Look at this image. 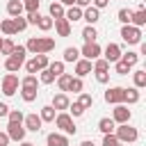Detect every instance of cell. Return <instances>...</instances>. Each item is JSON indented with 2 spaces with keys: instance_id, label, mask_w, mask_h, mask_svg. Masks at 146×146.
I'll list each match as a JSON object with an SVG mask.
<instances>
[{
  "instance_id": "cell-1",
  "label": "cell",
  "mask_w": 146,
  "mask_h": 146,
  "mask_svg": "<svg viewBox=\"0 0 146 146\" xmlns=\"http://www.w3.org/2000/svg\"><path fill=\"white\" fill-rule=\"evenodd\" d=\"M25 50L30 55H48L55 50V39L52 36H30L25 43Z\"/></svg>"
},
{
  "instance_id": "cell-2",
  "label": "cell",
  "mask_w": 146,
  "mask_h": 146,
  "mask_svg": "<svg viewBox=\"0 0 146 146\" xmlns=\"http://www.w3.org/2000/svg\"><path fill=\"white\" fill-rule=\"evenodd\" d=\"M114 137H116L121 144H135V141L139 139V130L132 128L130 123H121V125L114 128Z\"/></svg>"
},
{
  "instance_id": "cell-3",
  "label": "cell",
  "mask_w": 146,
  "mask_h": 146,
  "mask_svg": "<svg viewBox=\"0 0 146 146\" xmlns=\"http://www.w3.org/2000/svg\"><path fill=\"white\" fill-rule=\"evenodd\" d=\"M57 128H59V132L62 135H75L78 132V128H75V121H73V116L68 114V112H57V116H55V121H52Z\"/></svg>"
},
{
  "instance_id": "cell-4",
  "label": "cell",
  "mask_w": 146,
  "mask_h": 146,
  "mask_svg": "<svg viewBox=\"0 0 146 146\" xmlns=\"http://www.w3.org/2000/svg\"><path fill=\"white\" fill-rule=\"evenodd\" d=\"M18 89H21V80H18V75H16V73H7V75L2 78V82H0V91L9 98V96H14Z\"/></svg>"
},
{
  "instance_id": "cell-5",
  "label": "cell",
  "mask_w": 146,
  "mask_h": 146,
  "mask_svg": "<svg viewBox=\"0 0 146 146\" xmlns=\"http://www.w3.org/2000/svg\"><path fill=\"white\" fill-rule=\"evenodd\" d=\"M121 39H123L128 46L141 43V30L135 27V25H123V27H121Z\"/></svg>"
},
{
  "instance_id": "cell-6",
  "label": "cell",
  "mask_w": 146,
  "mask_h": 146,
  "mask_svg": "<svg viewBox=\"0 0 146 146\" xmlns=\"http://www.w3.org/2000/svg\"><path fill=\"white\" fill-rule=\"evenodd\" d=\"M116 125H121V123H130V119H132V112L128 110V105H114V110H112V116H110Z\"/></svg>"
},
{
  "instance_id": "cell-7",
  "label": "cell",
  "mask_w": 146,
  "mask_h": 146,
  "mask_svg": "<svg viewBox=\"0 0 146 146\" xmlns=\"http://www.w3.org/2000/svg\"><path fill=\"white\" fill-rule=\"evenodd\" d=\"M80 55H82V59L94 62V59H98V57L103 55V48L98 46V41H91V43H84V46L80 48Z\"/></svg>"
},
{
  "instance_id": "cell-8",
  "label": "cell",
  "mask_w": 146,
  "mask_h": 146,
  "mask_svg": "<svg viewBox=\"0 0 146 146\" xmlns=\"http://www.w3.org/2000/svg\"><path fill=\"white\" fill-rule=\"evenodd\" d=\"M7 137L11 139V141H25V135H27V130L23 128V123H7Z\"/></svg>"
},
{
  "instance_id": "cell-9",
  "label": "cell",
  "mask_w": 146,
  "mask_h": 146,
  "mask_svg": "<svg viewBox=\"0 0 146 146\" xmlns=\"http://www.w3.org/2000/svg\"><path fill=\"white\" fill-rule=\"evenodd\" d=\"M121 46L119 43H107L105 46V50H103V59L105 62H110V64H114V62H119L121 59Z\"/></svg>"
},
{
  "instance_id": "cell-10",
  "label": "cell",
  "mask_w": 146,
  "mask_h": 146,
  "mask_svg": "<svg viewBox=\"0 0 146 146\" xmlns=\"http://www.w3.org/2000/svg\"><path fill=\"white\" fill-rule=\"evenodd\" d=\"M123 89L125 87H110L105 91V103H110V105H123Z\"/></svg>"
},
{
  "instance_id": "cell-11",
  "label": "cell",
  "mask_w": 146,
  "mask_h": 146,
  "mask_svg": "<svg viewBox=\"0 0 146 146\" xmlns=\"http://www.w3.org/2000/svg\"><path fill=\"white\" fill-rule=\"evenodd\" d=\"M41 125H43V121H41V116H39L36 112L25 114V119H23V128H25V130H30V132H39Z\"/></svg>"
},
{
  "instance_id": "cell-12",
  "label": "cell",
  "mask_w": 146,
  "mask_h": 146,
  "mask_svg": "<svg viewBox=\"0 0 146 146\" xmlns=\"http://www.w3.org/2000/svg\"><path fill=\"white\" fill-rule=\"evenodd\" d=\"M50 105H52V110H55V112H66V110H68V105H71V98H68L64 91H59V94H55V96H52V103H50Z\"/></svg>"
},
{
  "instance_id": "cell-13",
  "label": "cell",
  "mask_w": 146,
  "mask_h": 146,
  "mask_svg": "<svg viewBox=\"0 0 146 146\" xmlns=\"http://www.w3.org/2000/svg\"><path fill=\"white\" fill-rule=\"evenodd\" d=\"M73 73H75V78H84V75H89V73H91V62L80 57V59L73 64Z\"/></svg>"
},
{
  "instance_id": "cell-14",
  "label": "cell",
  "mask_w": 146,
  "mask_h": 146,
  "mask_svg": "<svg viewBox=\"0 0 146 146\" xmlns=\"http://www.w3.org/2000/svg\"><path fill=\"white\" fill-rule=\"evenodd\" d=\"M82 21H87V25H96L98 21H100V11L96 9V7H84L82 9Z\"/></svg>"
},
{
  "instance_id": "cell-15",
  "label": "cell",
  "mask_w": 146,
  "mask_h": 146,
  "mask_svg": "<svg viewBox=\"0 0 146 146\" xmlns=\"http://www.w3.org/2000/svg\"><path fill=\"white\" fill-rule=\"evenodd\" d=\"M52 27H55V32H57V36H68L71 34V23L66 21V18H57V21H52Z\"/></svg>"
},
{
  "instance_id": "cell-16",
  "label": "cell",
  "mask_w": 146,
  "mask_h": 146,
  "mask_svg": "<svg viewBox=\"0 0 146 146\" xmlns=\"http://www.w3.org/2000/svg\"><path fill=\"white\" fill-rule=\"evenodd\" d=\"M46 144L48 146H68V137L62 135V132H50L46 137Z\"/></svg>"
},
{
  "instance_id": "cell-17",
  "label": "cell",
  "mask_w": 146,
  "mask_h": 146,
  "mask_svg": "<svg viewBox=\"0 0 146 146\" xmlns=\"http://www.w3.org/2000/svg\"><path fill=\"white\" fill-rule=\"evenodd\" d=\"M139 89H135V87H128V89H123V105H135V103H139Z\"/></svg>"
},
{
  "instance_id": "cell-18",
  "label": "cell",
  "mask_w": 146,
  "mask_h": 146,
  "mask_svg": "<svg viewBox=\"0 0 146 146\" xmlns=\"http://www.w3.org/2000/svg\"><path fill=\"white\" fill-rule=\"evenodd\" d=\"M130 25H135V27H139V30L146 25V9H144V7H139V9L132 11V21H130Z\"/></svg>"
},
{
  "instance_id": "cell-19",
  "label": "cell",
  "mask_w": 146,
  "mask_h": 146,
  "mask_svg": "<svg viewBox=\"0 0 146 146\" xmlns=\"http://www.w3.org/2000/svg\"><path fill=\"white\" fill-rule=\"evenodd\" d=\"M23 2L21 0H9L7 2V14L11 16V18H16V16H23Z\"/></svg>"
},
{
  "instance_id": "cell-20",
  "label": "cell",
  "mask_w": 146,
  "mask_h": 146,
  "mask_svg": "<svg viewBox=\"0 0 146 146\" xmlns=\"http://www.w3.org/2000/svg\"><path fill=\"white\" fill-rule=\"evenodd\" d=\"M23 64H25L23 59H16V57H11V55L5 59V68H7L9 73H18V71L23 68Z\"/></svg>"
},
{
  "instance_id": "cell-21",
  "label": "cell",
  "mask_w": 146,
  "mask_h": 146,
  "mask_svg": "<svg viewBox=\"0 0 146 146\" xmlns=\"http://www.w3.org/2000/svg\"><path fill=\"white\" fill-rule=\"evenodd\" d=\"M132 87H135V89H144V87H146V71H144V68H137V71L132 73Z\"/></svg>"
},
{
  "instance_id": "cell-22",
  "label": "cell",
  "mask_w": 146,
  "mask_h": 146,
  "mask_svg": "<svg viewBox=\"0 0 146 146\" xmlns=\"http://www.w3.org/2000/svg\"><path fill=\"white\" fill-rule=\"evenodd\" d=\"M39 116H41V121H43V123H52V121H55V116H57V112L52 110V105H43V107L39 110Z\"/></svg>"
},
{
  "instance_id": "cell-23",
  "label": "cell",
  "mask_w": 146,
  "mask_h": 146,
  "mask_svg": "<svg viewBox=\"0 0 146 146\" xmlns=\"http://www.w3.org/2000/svg\"><path fill=\"white\" fill-rule=\"evenodd\" d=\"M114 128H116V123H114L110 116H103V119L98 121V130H100L103 135H112V132H114Z\"/></svg>"
},
{
  "instance_id": "cell-24",
  "label": "cell",
  "mask_w": 146,
  "mask_h": 146,
  "mask_svg": "<svg viewBox=\"0 0 146 146\" xmlns=\"http://www.w3.org/2000/svg\"><path fill=\"white\" fill-rule=\"evenodd\" d=\"M64 11H66V7H62L59 2H50V7H48V16H50L52 21L64 18Z\"/></svg>"
},
{
  "instance_id": "cell-25",
  "label": "cell",
  "mask_w": 146,
  "mask_h": 146,
  "mask_svg": "<svg viewBox=\"0 0 146 146\" xmlns=\"http://www.w3.org/2000/svg\"><path fill=\"white\" fill-rule=\"evenodd\" d=\"M64 18H66L68 23H75V21H82V9L73 5V7H68V9L64 11Z\"/></svg>"
},
{
  "instance_id": "cell-26",
  "label": "cell",
  "mask_w": 146,
  "mask_h": 146,
  "mask_svg": "<svg viewBox=\"0 0 146 146\" xmlns=\"http://www.w3.org/2000/svg\"><path fill=\"white\" fill-rule=\"evenodd\" d=\"M82 39H84V43H91V41H96V39H98L96 25H84V27H82Z\"/></svg>"
},
{
  "instance_id": "cell-27",
  "label": "cell",
  "mask_w": 146,
  "mask_h": 146,
  "mask_svg": "<svg viewBox=\"0 0 146 146\" xmlns=\"http://www.w3.org/2000/svg\"><path fill=\"white\" fill-rule=\"evenodd\" d=\"M78 59H80V50H78L75 46H68V48L64 50V57H62V62H64V64H66V62H73V64H75Z\"/></svg>"
},
{
  "instance_id": "cell-28",
  "label": "cell",
  "mask_w": 146,
  "mask_h": 146,
  "mask_svg": "<svg viewBox=\"0 0 146 146\" xmlns=\"http://www.w3.org/2000/svg\"><path fill=\"white\" fill-rule=\"evenodd\" d=\"M66 91H73V94H82V91H84V82H82V78H75V75H71V82H68Z\"/></svg>"
},
{
  "instance_id": "cell-29",
  "label": "cell",
  "mask_w": 146,
  "mask_h": 146,
  "mask_svg": "<svg viewBox=\"0 0 146 146\" xmlns=\"http://www.w3.org/2000/svg\"><path fill=\"white\" fill-rule=\"evenodd\" d=\"M39 96V89H32V87H21V98L25 103H34Z\"/></svg>"
},
{
  "instance_id": "cell-30",
  "label": "cell",
  "mask_w": 146,
  "mask_h": 146,
  "mask_svg": "<svg viewBox=\"0 0 146 146\" xmlns=\"http://www.w3.org/2000/svg\"><path fill=\"white\" fill-rule=\"evenodd\" d=\"M0 32H2L5 36H14V34H16V30H14V21H11V18L0 21Z\"/></svg>"
},
{
  "instance_id": "cell-31",
  "label": "cell",
  "mask_w": 146,
  "mask_h": 146,
  "mask_svg": "<svg viewBox=\"0 0 146 146\" xmlns=\"http://www.w3.org/2000/svg\"><path fill=\"white\" fill-rule=\"evenodd\" d=\"M132 11L135 9H128V7H121L119 9V14H116V18L123 23V25H130V21H132Z\"/></svg>"
},
{
  "instance_id": "cell-32",
  "label": "cell",
  "mask_w": 146,
  "mask_h": 146,
  "mask_svg": "<svg viewBox=\"0 0 146 146\" xmlns=\"http://www.w3.org/2000/svg\"><path fill=\"white\" fill-rule=\"evenodd\" d=\"M121 59L128 64V66H137V62H139V52H135V50H128V52H121Z\"/></svg>"
},
{
  "instance_id": "cell-33",
  "label": "cell",
  "mask_w": 146,
  "mask_h": 146,
  "mask_svg": "<svg viewBox=\"0 0 146 146\" xmlns=\"http://www.w3.org/2000/svg\"><path fill=\"white\" fill-rule=\"evenodd\" d=\"M91 71H100V73H110V62H105L103 57L91 62Z\"/></svg>"
},
{
  "instance_id": "cell-34",
  "label": "cell",
  "mask_w": 146,
  "mask_h": 146,
  "mask_svg": "<svg viewBox=\"0 0 146 146\" xmlns=\"http://www.w3.org/2000/svg\"><path fill=\"white\" fill-rule=\"evenodd\" d=\"M48 71H50L55 78H57V75H62V73H66V71H64V62H62V59L50 62V64H48Z\"/></svg>"
},
{
  "instance_id": "cell-35",
  "label": "cell",
  "mask_w": 146,
  "mask_h": 146,
  "mask_svg": "<svg viewBox=\"0 0 146 146\" xmlns=\"http://www.w3.org/2000/svg\"><path fill=\"white\" fill-rule=\"evenodd\" d=\"M36 78H39V84H52V82L57 80V78H55V75H52V73H50L48 68L39 71V75H36Z\"/></svg>"
},
{
  "instance_id": "cell-36",
  "label": "cell",
  "mask_w": 146,
  "mask_h": 146,
  "mask_svg": "<svg viewBox=\"0 0 146 146\" xmlns=\"http://www.w3.org/2000/svg\"><path fill=\"white\" fill-rule=\"evenodd\" d=\"M78 103L82 105V110H89V107L94 105V96L87 94V91H82V94H78Z\"/></svg>"
},
{
  "instance_id": "cell-37",
  "label": "cell",
  "mask_w": 146,
  "mask_h": 146,
  "mask_svg": "<svg viewBox=\"0 0 146 146\" xmlns=\"http://www.w3.org/2000/svg\"><path fill=\"white\" fill-rule=\"evenodd\" d=\"M21 87H32V89H39V78L36 75H25L23 80H21Z\"/></svg>"
},
{
  "instance_id": "cell-38",
  "label": "cell",
  "mask_w": 146,
  "mask_h": 146,
  "mask_svg": "<svg viewBox=\"0 0 146 146\" xmlns=\"http://www.w3.org/2000/svg\"><path fill=\"white\" fill-rule=\"evenodd\" d=\"M114 71H116L119 75H128V73L132 71V66H128L123 59H119V62H114Z\"/></svg>"
},
{
  "instance_id": "cell-39",
  "label": "cell",
  "mask_w": 146,
  "mask_h": 146,
  "mask_svg": "<svg viewBox=\"0 0 146 146\" xmlns=\"http://www.w3.org/2000/svg\"><path fill=\"white\" fill-rule=\"evenodd\" d=\"M68 82H71V73H62V75H57V87H59V91H64V94H66Z\"/></svg>"
},
{
  "instance_id": "cell-40",
  "label": "cell",
  "mask_w": 146,
  "mask_h": 146,
  "mask_svg": "<svg viewBox=\"0 0 146 146\" xmlns=\"http://www.w3.org/2000/svg\"><path fill=\"white\" fill-rule=\"evenodd\" d=\"M68 114H71L73 119H78V116H82V114H84V110H82V105H80L78 100H73V103L68 105Z\"/></svg>"
},
{
  "instance_id": "cell-41",
  "label": "cell",
  "mask_w": 146,
  "mask_h": 146,
  "mask_svg": "<svg viewBox=\"0 0 146 146\" xmlns=\"http://www.w3.org/2000/svg\"><path fill=\"white\" fill-rule=\"evenodd\" d=\"M7 119H9V123H23V119H25V114H23L21 110H9V114H7Z\"/></svg>"
},
{
  "instance_id": "cell-42",
  "label": "cell",
  "mask_w": 146,
  "mask_h": 146,
  "mask_svg": "<svg viewBox=\"0 0 146 146\" xmlns=\"http://www.w3.org/2000/svg\"><path fill=\"white\" fill-rule=\"evenodd\" d=\"M11 21H14V30H16V34L23 32V30H27V21H25V16H16V18H11Z\"/></svg>"
},
{
  "instance_id": "cell-43",
  "label": "cell",
  "mask_w": 146,
  "mask_h": 146,
  "mask_svg": "<svg viewBox=\"0 0 146 146\" xmlns=\"http://www.w3.org/2000/svg\"><path fill=\"white\" fill-rule=\"evenodd\" d=\"M36 27H39L41 32H48V30L52 27V18H50V16H41L39 23H36Z\"/></svg>"
},
{
  "instance_id": "cell-44",
  "label": "cell",
  "mask_w": 146,
  "mask_h": 146,
  "mask_svg": "<svg viewBox=\"0 0 146 146\" xmlns=\"http://www.w3.org/2000/svg\"><path fill=\"white\" fill-rule=\"evenodd\" d=\"M14 46H16V43H14L11 39H2V46H0V55H7V57H9V55H11V50H14Z\"/></svg>"
},
{
  "instance_id": "cell-45",
  "label": "cell",
  "mask_w": 146,
  "mask_h": 146,
  "mask_svg": "<svg viewBox=\"0 0 146 146\" xmlns=\"http://www.w3.org/2000/svg\"><path fill=\"white\" fill-rule=\"evenodd\" d=\"M39 5H41V0H23V9H25L27 14L39 11Z\"/></svg>"
},
{
  "instance_id": "cell-46",
  "label": "cell",
  "mask_w": 146,
  "mask_h": 146,
  "mask_svg": "<svg viewBox=\"0 0 146 146\" xmlns=\"http://www.w3.org/2000/svg\"><path fill=\"white\" fill-rule=\"evenodd\" d=\"M25 55H27L25 46H14V50H11V57H16V59H23V62H25Z\"/></svg>"
},
{
  "instance_id": "cell-47",
  "label": "cell",
  "mask_w": 146,
  "mask_h": 146,
  "mask_svg": "<svg viewBox=\"0 0 146 146\" xmlns=\"http://www.w3.org/2000/svg\"><path fill=\"white\" fill-rule=\"evenodd\" d=\"M103 146H121V141L114 137V132L112 135H103Z\"/></svg>"
},
{
  "instance_id": "cell-48",
  "label": "cell",
  "mask_w": 146,
  "mask_h": 146,
  "mask_svg": "<svg viewBox=\"0 0 146 146\" xmlns=\"http://www.w3.org/2000/svg\"><path fill=\"white\" fill-rule=\"evenodd\" d=\"M94 75H96V82H100V84H107L110 82V73H100V71H91Z\"/></svg>"
},
{
  "instance_id": "cell-49",
  "label": "cell",
  "mask_w": 146,
  "mask_h": 146,
  "mask_svg": "<svg viewBox=\"0 0 146 146\" xmlns=\"http://www.w3.org/2000/svg\"><path fill=\"white\" fill-rule=\"evenodd\" d=\"M39 18H41V14H39V11H32V14H27V16H25L27 25H36V23H39Z\"/></svg>"
},
{
  "instance_id": "cell-50",
  "label": "cell",
  "mask_w": 146,
  "mask_h": 146,
  "mask_svg": "<svg viewBox=\"0 0 146 146\" xmlns=\"http://www.w3.org/2000/svg\"><path fill=\"white\" fill-rule=\"evenodd\" d=\"M107 5H110V0H91V7H96L98 11H100V9H105Z\"/></svg>"
},
{
  "instance_id": "cell-51",
  "label": "cell",
  "mask_w": 146,
  "mask_h": 146,
  "mask_svg": "<svg viewBox=\"0 0 146 146\" xmlns=\"http://www.w3.org/2000/svg\"><path fill=\"white\" fill-rule=\"evenodd\" d=\"M7 114H9V105H7V103H0V119L7 116Z\"/></svg>"
},
{
  "instance_id": "cell-52",
  "label": "cell",
  "mask_w": 146,
  "mask_h": 146,
  "mask_svg": "<svg viewBox=\"0 0 146 146\" xmlns=\"http://www.w3.org/2000/svg\"><path fill=\"white\" fill-rule=\"evenodd\" d=\"M9 137H7V132H0V146H9Z\"/></svg>"
},
{
  "instance_id": "cell-53",
  "label": "cell",
  "mask_w": 146,
  "mask_h": 146,
  "mask_svg": "<svg viewBox=\"0 0 146 146\" xmlns=\"http://www.w3.org/2000/svg\"><path fill=\"white\" fill-rule=\"evenodd\" d=\"M89 5H91V0H75V7H80V9H84Z\"/></svg>"
},
{
  "instance_id": "cell-54",
  "label": "cell",
  "mask_w": 146,
  "mask_h": 146,
  "mask_svg": "<svg viewBox=\"0 0 146 146\" xmlns=\"http://www.w3.org/2000/svg\"><path fill=\"white\" fill-rule=\"evenodd\" d=\"M57 2H59L62 7H73V5H75V0H57Z\"/></svg>"
},
{
  "instance_id": "cell-55",
  "label": "cell",
  "mask_w": 146,
  "mask_h": 146,
  "mask_svg": "<svg viewBox=\"0 0 146 146\" xmlns=\"http://www.w3.org/2000/svg\"><path fill=\"white\" fill-rule=\"evenodd\" d=\"M80 146H96V144H94V141H91V139H84V141H82V144H80Z\"/></svg>"
},
{
  "instance_id": "cell-56",
  "label": "cell",
  "mask_w": 146,
  "mask_h": 146,
  "mask_svg": "<svg viewBox=\"0 0 146 146\" xmlns=\"http://www.w3.org/2000/svg\"><path fill=\"white\" fill-rule=\"evenodd\" d=\"M21 146H36V144H32V141H21Z\"/></svg>"
},
{
  "instance_id": "cell-57",
  "label": "cell",
  "mask_w": 146,
  "mask_h": 146,
  "mask_svg": "<svg viewBox=\"0 0 146 146\" xmlns=\"http://www.w3.org/2000/svg\"><path fill=\"white\" fill-rule=\"evenodd\" d=\"M0 46H2V36H0Z\"/></svg>"
},
{
  "instance_id": "cell-58",
  "label": "cell",
  "mask_w": 146,
  "mask_h": 146,
  "mask_svg": "<svg viewBox=\"0 0 146 146\" xmlns=\"http://www.w3.org/2000/svg\"><path fill=\"white\" fill-rule=\"evenodd\" d=\"M21 2H23V0H21Z\"/></svg>"
}]
</instances>
